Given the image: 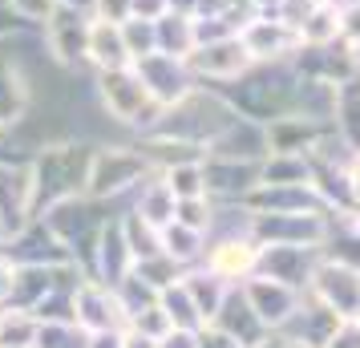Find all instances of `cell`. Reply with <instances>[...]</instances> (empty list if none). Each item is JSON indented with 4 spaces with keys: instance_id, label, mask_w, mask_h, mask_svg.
<instances>
[{
    "instance_id": "18",
    "label": "cell",
    "mask_w": 360,
    "mask_h": 348,
    "mask_svg": "<svg viewBox=\"0 0 360 348\" xmlns=\"http://www.w3.org/2000/svg\"><path fill=\"white\" fill-rule=\"evenodd\" d=\"M320 264V247H295V243H263L259 247V276L288 283L295 292H308L311 271Z\"/></svg>"
},
{
    "instance_id": "11",
    "label": "cell",
    "mask_w": 360,
    "mask_h": 348,
    "mask_svg": "<svg viewBox=\"0 0 360 348\" xmlns=\"http://www.w3.org/2000/svg\"><path fill=\"white\" fill-rule=\"evenodd\" d=\"M37 215L29 158H0V235H13Z\"/></svg>"
},
{
    "instance_id": "20",
    "label": "cell",
    "mask_w": 360,
    "mask_h": 348,
    "mask_svg": "<svg viewBox=\"0 0 360 348\" xmlns=\"http://www.w3.org/2000/svg\"><path fill=\"white\" fill-rule=\"evenodd\" d=\"M263 134H267V154H311L324 138H332V122L308 114H283L271 117Z\"/></svg>"
},
{
    "instance_id": "28",
    "label": "cell",
    "mask_w": 360,
    "mask_h": 348,
    "mask_svg": "<svg viewBox=\"0 0 360 348\" xmlns=\"http://www.w3.org/2000/svg\"><path fill=\"white\" fill-rule=\"evenodd\" d=\"M207 154H219V158H251V162H259L263 154H267V134H263L259 122L235 117L227 130L207 146Z\"/></svg>"
},
{
    "instance_id": "19",
    "label": "cell",
    "mask_w": 360,
    "mask_h": 348,
    "mask_svg": "<svg viewBox=\"0 0 360 348\" xmlns=\"http://www.w3.org/2000/svg\"><path fill=\"white\" fill-rule=\"evenodd\" d=\"M292 69L300 77H308V82L340 85L348 73L360 69V61L344 41H328V45H300L295 57H292Z\"/></svg>"
},
{
    "instance_id": "54",
    "label": "cell",
    "mask_w": 360,
    "mask_h": 348,
    "mask_svg": "<svg viewBox=\"0 0 360 348\" xmlns=\"http://www.w3.org/2000/svg\"><path fill=\"white\" fill-rule=\"evenodd\" d=\"M122 348H158V340L154 336H146V332H138V328H122Z\"/></svg>"
},
{
    "instance_id": "29",
    "label": "cell",
    "mask_w": 360,
    "mask_h": 348,
    "mask_svg": "<svg viewBox=\"0 0 360 348\" xmlns=\"http://www.w3.org/2000/svg\"><path fill=\"white\" fill-rule=\"evenodd\" d=\"M320 255L332 259V264L360 271V215H332L324 243H320Z\"/></svg>"
},
{
    "instance_id": "49",
    "label": "cell",
    "mask_w": 360,
    "mask_h": 348,
    "mask_svg": "<svg viewBox=\"0 0 360 348\" xmlns=\"http://www.w3.org/2000/svg\"><path fill=\"white\" fill-rule=\"evenodd\" d=\"M324 348H360V320H340L336 332L324 340Z\"/></svg>"
},
{
    "instance_id": "8",
    "label": "cell",
    "mask_w": 360,
    "mask_h": 348,
    "mask_svg": "<svg viewBox=\"0 0 360 348\" xmlns=\"http://www.w3.org/2000/svg\"><path fill=\"white\" fill-rule=\"evenodd\" d=\"M239 41H243V49L251 53L255 65H283L300 49V29L276 13H251L239 29Z\"/></svg>"
},
{
    "instance_id": "61",
    "label": "cell",
    "mask_w": 360,
    "mask_h": 348,
    "mask_svg": "<svg viewBox=\"0 0 360 348\" xmlns=\"http://www.w3.org/2000/svg\"><path fill=\"white\" fill-rule=\"evenodd\" d=\"M69 4H85V0H69Z\"/></svg>"
},
{
    "instance_id": "21",
    "label": "cell",
    "mask_w": 360,
    "mask_h": 348,
    "mask_svg": "<svg viewBox=\"0 0 360 348\" xmlns=\"http://www.w3.org/2000/svg\"><path fill=\"white\" fill-rule=\"evenodd\" d=\"M247 211L255 215H300V211H311V215H328V207L320 202V195L311 191V183H259L251 195L243 199Z\"/></svg>"
},
{
    "instance_id": "22",
    "label": "cell",
    "mask_w": 360,
    "mask_h": 348,
    "mask_svg": "<svg viewBox=\"0 0 360 348\" xmlns=\"http://www.w3.org/2000/svg\"><path fill=\"white\" fill-rule=\"evenodd\" d=\"M202 264L211 267L214 276H223L227 283H243L247 276H255V267H259V243L247 231L219 235L211 247H207Z\"/></svg>"
},
{
    "instance_id": "37",
    "label": "cell",
    "mask_w": 360,
    "mask_h": 348,
    "mask_svg": "<svg viewBox=\"0 0 360 348\" xmlns=\"http://www.w3.org/2000/svg\"><path fill=\"white\" fill-rule=\"evenodd\" d=\"M33 348H89V332L77 320H41Z\"/></svg>"
},
{
    "instance_id": "57",
    "label": "cell",
    "mask_w": 360,
    "mask_h": 348,
    "mask_svg": "<svg viewBox=\"0 0 360 348\" xmlns=\"http://www.w3.org/2000/svg\"><path fill=\"white\" fill-rule=\"evenodd\" d=\"M13 276H17V267L8 264L4 255H0V304L8 299V292H13Z\"/></svg>"
},
{
    "instance_id": "51",
    "label": "cell",
    "mask_w": 360,
    "mask_h": 348,
    "mask_svg": "<svg viewBox=\"0 0 360 348\" xmlns=\"http://www.w3.org/2000/svg\"><path fill=\"white\" fill-rule=\"evenodd\" d=\"M25 29H33V25H25V20L8 8V0H0V41H13V37L25 33Z\"/></svg>"
},
{
    "instance_id": "56",
    "label": "cell",
    "mask_w": 360,
    "mask_h": 348,
    "mask_svg": "<svg viewBox=\"0 0 360 348\" xmlns=\"http://www.w3.org/2000/svg\"><path fill=\"white\" fill-rule=\"evenodd\" d=\"M348 183H352V199H356V211H360V150L348 154Z\"/></svg>"
},
{
    "instance_id": "23",
    "label": "cell",
    "mask_w": 360,
    "mask_h": 348,
    "mask_svg": "<svg viewBox=\"0 0 360 348\" xmlns=\"http://www.w3.org/2000/svg\"><path fill=\"white\" fill-rule=\"evenodd\" d=\"M29 110H33V82L25 65L0 57V134L8 138L13 130H20L29 122Z\"/></svg>"
},
{
    "instance_id": "16",
    "label": "cell",
    "mask_w": 360,
    "mask_h": 348,
    "mask_svg": "<svg viewBox=\"0 0 360 348\" xmlns=\"http://www.w3.org/2000/svg\"><path fill=\"white\" fill-rule=\"evenodd\" d=\"M259 162H251V158H219V154H202L207 195H211L214 202H243L247 195L259 186Z\"/></svg>"
},
{
    "instance_id": "60",
    "label": "cell",
    "mask_w": 360,
    "mask_h": 348,
    "mask_svg": "<svg viewBox=\"0 0 360 348\" xmlns=\"http://www.w3.org/2000/svg\"><path fill=\"white\" fill-rule=\"evenodd\" d=\"M0 158H8V150H4V138H0Z\"/></svg>"
},
{
    "instance_id": "39",
    "label": "cell",
    "mask_w": 360,
    "mask_h": 348,
    "mask_svg": "<svg viewBox=\"0 0 360 348\" xmlns=\"http://www.w3.org/2000/svg\"><path fill=\"white\" fill-rule=\"evenodd\" d=\"M158 174H162V183L174 191V199H198V195H207L202 158H195V162H179V166H166V170H158Z\"/></svg>"
},
{
    "instance_id": "6",
    "label": "cell",
    "mask_w": 360,
    "mask_h": 348,
    "mask_svg": "<svg viewBox=\"0 0 360 348\" xmlns=\"http://www.w3.org/2000/svg\"><path fill=\"white\" fill-rule=\"evenodd\" d=\"M41 41H45V53L53 57V65L82 69L85 65V41H89V8L85 4L57 0V8L41 25Z\"/></svg>"
},
{
    "instance_id": "33",
    "label": "cell",
    "mask_w": 360,
    "mask_h": 348,
    "mask_svg": "<svg viewBox=\"0 0 360 348\" xmlns=\"http://www.w3.org/2000/svg\"><path fill=\"white\" fill-rule=\"evenodd\" d=\"M154 37H158V53L182 57V61L198 49L195 17H182V13H166V17L154 20Z\"/></svg>"
},
{
    "instance_id": "58",
    "label": "cell",
    "mask_w": 360,
    "mask_h": 348,
    "mask_svg": "<svg viewBox=\"0 0 360 348\" xmlns=\"http://www.w3.org/2000/svg\"><path fill=\"white\" fill-rule=\"evenodd\" d=\"M251 348H295V344L288 340V336H279V332H267L259 344H251Z\"/></svg>"
},
{
    "instance_id": "40",
    "label": "cell",
    "mask_w": 360,
    "mask_h": 348,
    "mask_svg": "<svg viewBox=\"0 0 360 348\" xmlns=\"http://www.w3.org/2000/svg\"><path fill=\"white\" fill-rule=\"evenodd\" d=\"M122 231H126V243L134 251V264L138 259H150V255H158L162 251V239H158V227H150L142 215H122Z\"/></svg>"
},
{
    "instance_id": "46",
    "label": "cell",
    "mask_w": 360,
    "mask_h": 348,
    "mask_svg": "<svg viewBox=\"0 0 360 348\" xmlns=\"http://www.w3.org/2000/svg\"><path fill=\"white\" fill-rule=\"evenodd\" d=\"M85 8H89L94 20H110V25H126L134 17L130 0H85Z\"/></svg>"
},
{
    "instance_id": "59",
    "label": "cell",
    "mask_w": 360,
    "mask_h": 348,
    "mask_svg": "<svg viewBox=\"0 0 360 348\" xmlns=\"http://www.w3.org/2000/svg\"><path fill=\"white\" fill-rule=\"evenodd\" d=\"M170 13H182V17H195L198 13V0H166Z\"/></svg>"
},
{
    "instance_id": "25",
    "label": "cell",
    "mask_w": 360,
    "mask_h": 348,
    "mask_svg": "<svg viewBox=\"0 0 360 348\" xmlns=\"http://www.w3.org/2000/svg\"><path fill=\"white\" fill-rule=\"evenodd\" d=\"M211 324H219V328L227 332V336H235L243 348L259 344L263 336H267V324H263L259 316H255V308L247 304V296H243V288H239V283H231L227 299H223V308L214 312Z\"/></svg>"
},
{
    "instance_id": "3",
    "label": "cell",
    "mask_w": 360,
    "mask_h": 348,
    "mask_svg": "<svg viewBox=\"0 0 360 348\" xmlns=\"http://www.w3.org/2000/svg\"><path fill=\"white\" fill-rule=\"evenodd\" d=\"M94 85H98V101L110 122L126 126V130H138V134H150L158 126L162 105L150 98V89L134 73V65L101 69V73H94Z\"/></svg>"
},
{
    "instance_id": "2",
    "label": "cell",
    "mask_w": 360,
    "mask_h": 348,
    "mask_svg": "<svg viewBox=\"0 0 360 348\" xmlns=\"http://www.w3.org/2000/svg\"><path fill=\"white\" fill-rule=\"evenodd\" d=\"M235 105H231L214 85H198L191 89L182 101H174L170 110H162L158 126L150 134H166V138H179V142H191V146L207 150L235 122Z\"/></svg>"
},
{
    "instance_id": "7",
    "label": "cell",
    "mask_w": 360,
    "mask_h": 348,
    "mask_svg": "<svg viewBox=\"0 0 360 348\" xmlns=\"http://www.w3.org/2000/svg\"><path fill=\"white\" fill-rule=\"evenodd\" d=\"M0 255L13 267H61V264H77L73 251L53 235V227L41 215H33L25 227H17L13 235L0 239Z\"/></svg>"
},
{
    "instance_id": "4",
    "label": "cell",
    "mask_w": 360,
    "mask_h": 348,
    "mask_svg": "<svg viewBox=\"0 0 360 348\" xmlns=\"http://www.w3.org/2000/svg\"><path fill=\"white\" fill-rule=\"evenodd\" d=\"M154 174L150 158L138 146H94L89 158V179H85V195L98 202H114L130 195Z\"/></svg>"
},
{
    "instance_id": "64",
    "label": "cell",
    "mask_w": 360,
    "mask_h": 348,
    "mask_svg": "<svg viewBox=\"0 0 360 348\" xmlns=\"http://www.w3.org/2000/svg\"><path fill=\"white\" fill-rule=\"evenodd\" d=\"M0 348H4V344H0Z\"/></svg>"
},
{
    "instance_id": "32",
    "label": "cell",
    "mask_w": 360,
    "mask_h": 348,
    "mask_svg": "<svg viewBox=\"0 0 360 348\" xmlns=\"http://www.w3.org/2000/svg\"><path fill=\"white\" fill-rule=\"evenodd\" d=\"M300 29V45H328L340 41V0H311V8L304 13Z\"/></svg>"
},
{
    "instance_id": "13",
    "label": "cell",
    "mask_w": 360,
    "mask_h": 348,
    "mask_svg": "<svg viewBox=\"0 0 360 348\" xmlns=\"http://www.w3.org/2000/svg\"><path fill=\"white\" fill-rule=\"evenodd\" d=\"M308 296L320 299L328 312H336L340 320H360V271L344 264H332L320 255V264L311 271Z\"/></svg>"
},
{
    "instance_id": "55",
    "label": "cell",
    "mask_w": 360,
    "mask_h": 348,
    "mask_svg": "<svg viewBox=\"0 0 360 348\" xmlns=\"http://www.w3.org/2000/svg\"><path fill=\"white\" fill-rule=\"evenodd\" d=\"M89 348H122V328H114V332H89Z\"/></svg>"
},
{
    "instance_id": "15",
    "label": "cell",
    "mask_w": 360,
    "mask_h": 348,
    "mask_svg": "<svg viewBox=\"0 0 360 348\" xmlns=\"http://www.w3.org/2000/svg\"><path fill=\"white\" fill-rule=\"evenodd\" d=\"M130 271H134V251H130V243H126L122 219H105L98 239H94V247H89V255H85V276H94V280L117 288Z\"/></svg>"
},
{
    "instance_id": "41",
    "label": "cell",
    "mask_w": 360,
    "mask_h": 348,
    "mask_svg": "<svg viewBox=\"0 0 360 348\" xmlns=\"http://www.w3.org/2000/svg\"><path fill=\"white\" fill-rule=\"evenodd\" d=\"M182 271H186V267H182L179 259H170L166 251H158V255H150V259H138V264H134V276H142L154 292H162L166 283L182 280Z\"/></svg>"
},
{
    "instance_id": "17",
    "label": "cell",
    "mask_w": 360,
    "mask_h": 348,
    "mask_svg": "<svg viewBox=\"0 0 360 348\" xmlns=\"http://www.w3.org/2000/svg\"><path fill=\"white\" fill-rule=\"evenodd\" d=\"M239 288H243L247 304L255 308V316L267 324V332H279V328H283V324L295 316L300 299H304V292H295V288L271 280V276H259V271H255V276H247Z\"/></svg>"
},
{
    "instance_id": "53",
    "label": "cell",
    "mask_w": 360,
    "mask_h": 348,
    "mask_svg": "<svg viewBox=\"0 0 360 348\" xmlns=\"http://www.w3.org/2000/svg\"><path fill=\"white\" fill-rule=\"evenodd\" d=\"M130 13L142 17V20H158V17H166L170 8H166V0H130Z\"/></svg>"
},
{
    "instance_id": "30",
    "label": "cell",
    "mask_w": 360,
    "mask_h": 348,
    "mask_svg": "<svg viewBox=\"0 0 360 348\" xmlns=\"http://www.w3.org/2000/svg\"><path fill=\"white\" fill-rule=\"evenodd\" d=\"M182 283H186V292H191V299H195V308H198V316H202V324H211L214 312H219V308H223V299H227L231 283L223 280V276H214L207 264L186 267Z\"/></svg>"
},
{
    "instance_id": "38",
    "label": "cell",
    "mask_w": 360,
    "mask_h": 348,
    "mask_svg": "<svg viewBox=\"0 0 360 348\" xmlns=\"http://www.w3.org/2000/svg\"><path fill=\"white\" fill-rule=\"evenodd\" d=\"M37 324H41V320H37L33 312L0 308V344H4V348H33Z\"/></svg>"
},
{
    "instance_id": "14",
    "label": "cell",
    "mask_w": 360,
    "mask_h": 348,
    "mask_svg": "<svg viewBox=\"0 0 360 348\" xmlns=\"http://www.w3.org/2000/svg\"><path fill=\"white\" fill-rule=\"evenodd\" d=\"M73 320L85 332H114L126 328V308H122V299L110 283L82 276L77 288H73Z\"/></svg>"
},
{
    "instance_id": "5",
    "label": "cell",
    "mask_w": 360,
    "mask_h": 348,
    "mask_svg": "<svg viewBox=\"0 0 360 348\" xmlns=\"http://www.w3.org/2000/svg\"><path fill=\"white\" fill-rule=\"evenodd\" d=\"M41 219L53 227V235L73 251V259L85 267V255L94 247V239H98L101 223L110 215H101V202L89 199V195H77V199H61L53 202L49 211H41Z\"/></svg>"
},
{
    "instance_id": "47",
    "label": "cell",
    "mask_w": 360,
    "mask_h": 348,
    "mask_svg": "<svg viewBox=\"0 0 360 348\" xmlns=\"http://www.w3.org/2000/svg\"><path fill=\"white\" fill-rule=\"evenodd\" d=\"M8 8H13V13H17L25 25L41 29V25H45V17L57 8V0H8Z\"/></svg>"
},
{
    "instance_id": "35",
    "label": "cell",
    "mask_w": 360,
    "mask_h": 348,
    "mask_svg": "<svg viewBox=\"0 0 360 348\" xmlns=\"http://www.w3.org/2000/svg\"><path fill=\"white\" fill-rule=\"evenodd\" d=\"M259 183H311V158L308 154H263L259 162Z\"/></svg>"
},
{
    "instance_id": "63",
    "label": "cell",
    "mask_w": 360,
    "mask_h": 348,
    "mask_svg": "<svg viewBox=\"0 0 360 348\" xmlns=\"http://www.w3.org/2000/svg\"><path fill=\"white\" fill-rule=\"evenodd\" d=\"M0 138H4V134H0Z\"/></svg>"
},
{
    "instance_id": "62",
    "label": "cell",
    "mask_w": 360,
    "mask_h": 348,
    "mask_svg": "<svg viewBox=\"0 0 360 348\" xmlns=\"http://www.w3.org/2000/svg\"><path fill=\"white\" fill-rule=\"evenodd\" d=\"M0 308H4V304H0Z\"/></svg>"
},
{
    "instance_id": "45",
    "label": "cell",
    "mask_w": 360,
    "mask_h": 348,
    "mask_svg": "<svg viewBox=\"0 0 360 348\" xmlns=\"http://www.w3.org/2000/svg\"><path fill=\"white\" fill-rule=\"evenodd\" d=\"M126 324L138 328V332H146V336H154V340H162L166 332H170V320H166V312L158 308V304H150V308H142V312H134Z\"/></svg>"
},
{
    "instance_id": "10",
    "label": "cell",
    "mask_w": 360,
    "mask_h": 348,
    "mask_svg": "<svg viewBox=\"0 0 360 348\" xmlns=\"http://www.w3.org/2000/svg\"><path fill=\"white\" fill-rule=\"evenodd\" d=\"M328 223L332 215H311V211H300V215H255L247 219V235L255 243H295V247H320L328 235Z\"/></svg>"
},
{
    "instance_id": "34",
    "label": "cell",
    "mask_w": 360,
    "mask_h": 348,
    "mask_svg": "<svg viewBox=\"0 0 360 348\" xmlns=\"http://www.w3.org/2000/svg\"><path fill=\"white\" fill-rule=\"evenodd\" d=\"M158 239H162V251L170 255V259H179L182 267H195L202 264V255H207V235L195 231V227H186V223H166L162 231H158Z\"/></svg>"
},
{
    "instance_id": "9",
    "label": "cell",
    "mask_w": 360,
    "mask_h": 348,
    "mask_svg": "<svg viewBox=\"0 0 360 348\" xmlns=\"http://www.w3.org/2000/svg\"><path fill=\"white\" fill-rule=\"evenodd\" d=\"M186 65H191L198 85H214L219 89V85H227V82H239L255 61H251V53L243 49V41L235 33V37H219V41H202L186 57Z\"/></svg>"
},
{
    "instance_id": "12",
    "label": "cell",
    "mask_w": 360,
    "mask_h": 348,
    "mask_svg": "<svg viewBox=\"0 0 360 348\" xmlns=\"http://www.w3.org/2000/svg\"><path fill=\"white\" fill-rule=\"evenodd\" d=\"M134 73L142 77V85L150 89V98L158 101L162 110H170L174 101H182L191 89H198L195 73L182 57H170V53H146L134 61Z\"/></svg>"
},
{
    "instance_id": "44",
    "label": "cell",
    "mask_w": 360,
    "mask_h": 348,
    "mask_svg": "<svg viewBox=\"0 0 360 348\" xmlns=\"http://www.w3.org/2000/svg\"><path fill=\"white\" fill-rule=\"evenodd\" d=\"M174 219L186 223V227H195V231L211 235V223H214V199L211 195H198V199H179L174 207Z\"/></svg>"
},
{
    "instance_id": "26",
    "label": "cell",
    "mask_w": 360,
    "mask_h": 348,
    "mask_svg": "<svg viewBox=\"0 0 360 348\" xmlns=\"http://www.w3.org/2000/svg\"><path fill=\"white\" fill-rule=\"evenodd\" d=\"M85 65L94 69V73H101V69H122V65H130V49H126L122 25H110V20H94V17H89Z\"/></svg>"
},
{
    "instance_id": "52",
    "label": "cell",
    "mask_w": 360,
    "mask_h": 348,
    "mask_svg": "<svg viewBox=\"0 0 360 348\" xmlns=\"http://www.w3.org/2000/svg\"><path fill=\"white\" fill-rule=\"evenodd\" d=\"M158 348H198V332L195 328H170L158 340Z\"/></svg>"
},
{
    "instance_id": "27",
    "label": "cell",
    "mask_w": 360,
    "mask_h": 348,
    "mask_svg": "<svg viewBox=\"0 0 360 348\" xmlns=\"http://www.w3.org/2000/svg\"><path fill=\"white\" fill-rule=\"evenodd\" d=\"M332 134L348 150H360V69L332 89Z\"/></svg>"
},
{
    "instance_id": "42",
    "label": "cell",
    "mask_w": 360,
    "mask_h": 348,
    "mask_svg": "<svg viewBox=\"0 0 360 348\" xmlns=\"http://www.w3.org/2000/svg\"><path fill=\"white\" fill-rule=\"evenodd\" d=\"M114 292H117V299H122V308H126V320H130L134 312L150 308V304H158V292H154V288H150L142 276H134V271H130L122 283H117Z\"/></svg>"
},
{
    "instance_id": "31",
    "label": "cell",
    "mask_w": 360,
    "mask_h": 348,
    "mask_svg": "<svg viewBox=\"0 0 360 348\" xmlns=\"http://www.w3.org/2000/svg\"><path fill=\"white\" fill-rule=\"evenodd\" d=\"M174 207H179V199H174V191L162 183V174H150L146 183L138 186L134 215H142L150 227H158V231H162L166 223H174Z\"/></svg>"
},
{
    "instance_id": "24",
    "label": "cell",
    "mask_w": 360,
    "mask_h": 348,
    "mask_svg": "<svg viewBox=\"0 0 360 348\" xmlns=\"http://www.w3.org/2000/svg\"><path fill=\"white\" fill-rule=\"evenodd\" d=\"M336 324H340V316L328 312L320 299H311L308 292H304V299H300V308H295V316L279 328V336H288L295 348H324V340L336 332Z\"/></svg>"
},
{
    "instance_id": "1",
    "label": "cell",
    "mask_w": 360,
    "mask_h": 348,
    "mask_svg": "<svg viewBox=\"0 0 360 348\" xmlns=\"http://www.w3.org/2000/svg\"><path fill=\"white\" fill-rule=\"evenodd\" d=\"M89 158H94V146H89V142H77V138L45 142V146L37 150L33 158H29V166H33V202H37V215H41V211H49L53 202L85 195Z\"/></svg>"
},
{
    "instance_id": "48",
    "label": "cell",
    "mask_w": 360,
    "mask_h": 348,
    "mask_svg": "<svg viewBox=\"0 0 360 348\" xmlns=\"http://www.w3.org/2000/svg\"><path fill=\"white\" fill-rule=\"evenodd\" d=\"M340 41L344 45L360 41V0H340Z\"/></svg>"
},
{
    "instance_id": "50",
    "label": "cell",
    "mask_w": 360,
    "mask_h": 348,
    "mask_svg": "<svg viewBox=\"0 0 360 348\" xmlns=\"http://www.w3.org/2000/svg\"><path fill=\"white\" fill-rule=\"evenodd\" d=\"M198 348H243V344L235 336H227L219 324H202L198 328Z\"/></svg>"
},
{
    "instance_id": "36",
    "label": "cell",
    "mask_w": 360,
    "mask_h": 348,
    "mask_svg": "<svg viewBox=\"0 0 360 348\" xmlns=\"http://www.w3.org/2000/svg\"><path fill=\"white\" fill-rule=\"evenodd\" d=\"M186 276V271H182ZM158 308L166 312V320H170V328H202V316H198L195 299H191V292H186V283L174 280L166 283L162 292H158Z\"/></svg>"
},
{
    "instance_id": "43",
    "label": "cell",
    "mask_w": 360,
    "mask_h": 348,
    "mask_svg": "<svg viewBox=\"0 0 360 348\" xmlns=\"http://www.w3.org/2000/svg\"><path fill=\"white\" fill-rule=\"evenodd\" d=\"M122 37H126V49H130V65L146 53H158V37H154V20L130 17L122 25Z\"/></svg>"
}]
</instances>
